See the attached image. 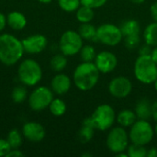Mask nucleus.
<instances>
[{"instance_id":"16","label":"nucleus","mask_w":157,"mask_h":157,"mask_svg":"<svg viewBox=\"0 0 157 157\" xmlns=\"http://www.w3.org/2000/svg\"><path fill=\"white\" fill-rule=\"evenodd\" d=\"M138 120L149 121L152 118V103L147 98L140 99L134 109Z\"/></svg>"},{"instance_id":"19","label":"nucleus","mask_w":157,"mask_h":157,"mask_svg":"<svg viewBox=\"0 0 157 157\" xmlns=\"http://www.w3.org/2000/svg\"><path fill=\"white\" fill-rule=\"evenodd\" d=\"M137 120L138 119L134 110H131V109H123L120 111L116 116L117 122L120 124V126L123 128L132 127Z\"/></svg>"},{"instance_id":"42","label":"nucleus","mask_w":157,"mask_h":157,"mask_svg":"<svg viewBox=\"0 0 157 157\" xmlns=\"http://www.w3.org/2000/svg\"><path fill=\"white\" fill-rule=\"evenodd\" d=\"M40 3H42V4H50L52 0H38Z\"/></svg>"},{"instance_id":"34","label":"nucleus","mask_w":157,"mask_h":157,"mask_svg":"<svg viewBox=\"0 0 157 157\" xmlns=\"http://www.w3.org/2000/svg\"><path fill=\"white\" fill-rule=\"evenodd\" d=\"M152 50V46L145 43L142 46H139V55H151Z\"/></svg>"},{"instance_id":"35","label":"nucleus","mask_w":157,"mask_h":157,"mask_svg":"<svg viewBox=\"0 0 157 157\" xmlns=\"http://www.w3.org/2000/svg\"><path fill=\"white\" fill-rule=\"evenodd\" d=\"M20 156H24V154L18 150V148L17 149H11L10 152L7 154V155L6 157H20Z\"/></svg>"},{"instance_id":"1","label":"nucleus","mask_w":157,"mask_h":157,"mask_svg":"<svg viewBox=\"0 0 157 157\" xmlns=\"http://www.w3.org/2000/svg\"><path fill=\"white\" fill-rule=\"evenodd\" d=\"M22 41L11 34L0 35V62L11 66L19 62L24 54Z\"/></svg>"},{"instance_id":"33","label":"nucleus","mask_w":157,"mask_h":157,"mask_svg":"<svg viewBox=\"0 0 157 157\" xmlns=\"http://www.w3.org/2000/svg\"><path fill=\"white\" fill-rule=\"evenodd\" d=\"M11 149L12 148H11L9 143L7 142V140L0 139V157L6 156Z\"/></svg>"},{"instance_id":"37","label":"nucleus","mask_w":157,"mask_h":157,"mask_svg":"<svg viewBox=\"0 0 157 157\" xmlns=\"http://www.w3.org/2000/svg\"><path fill=\"white\" fill-rule=\"evenodd\" d=\"M6 17L0 12V32L6 28Z\"/></svg>"},{"instance_id":"7","label":"nucleus","mask_w":157,"mask_h":157,"mask_svg":"<svg viewBox=\"0 0 157 157\" xmlns=\"http://www.w3.org/2000/svg\"><path fill=\"white\" fill-rule=\"evenodd\" d=\"M129 141V133L126 132L125 128L119 126L110 129L106 139V144L109 150L111 153L117 155L127 151Z\"/></svg>"},{"instance_id":"2","label":"nucleus","mask_w":157,"mask_h":157,"mask_svg":"<svg viewBox=\"0 0 157 157\" xmlns=\"http://www.w3.org/2000/svg\"><path fill=\"white\" fill-rule=\"evenodd\" d=\"M100 72L93 62H83L78 64L73 75L75 86L81 91H88L98 83Z\"/></svg>"},{"instance_id":"10","label":"nucleus","mask_w":157,"mask_h":157,"mask_svg":"<svg viewBox=\"0 0 157 157\" xmlns=\"http://www.w3.org/2000/svg\"><path fill=\"white\" fill-rule=\"evenodd\" d=\"M53 99V92L47 86H39L29 97V105L34 111H40L49 108Z\"/></svg>"},{"instance_id":"44","label":"nucleus","mask_w":157,"mask_h":157,"mask_svg":"<svg viewBox=\"0 0 157 157\" xmlns=\"http://www.w3.org/2000/svg\"><path fill=\"white\" fill-rule=\"evenodd\" d=\"M154 130H155V134H156L157 135V122H156V125L155 126V128H154Z\"/></svg>"},{"instance_id":"9","label":"nucleus","mask_w":157,"mask_h":157,"mask_svg":"<svg viewBox=\"0 0 157 157\" xmlns=\"http://www.w3.org/2000/svg\"><path fill=\"white\" fill-rule=\"evenodd\" d=\"M98 41L108 46H116L123 40L121 28L112 23H104L97 28Z\"/></svg>"},{"instance_id":"43","label":"nucleus","mask_w":157,"mask_h":157,"mask_svg":"<svg viewBox=\"0 0 157 157\" xmlns=\"http://www.w3.org/2000/svg\"><path fill=\"white\" fill-rule=\"evenodd\" d=\"M154 86H155V91L157 92V78L155 79V81L154 82Z\"/></svg>"},{"instance_id":"23","label":"nucleus","mask_w":157,"mask_h":157,"mask_svg":"<svg viewBox=\"0 0 157 157\" xmlns=\"http://www.w3.org/2000/svg\"><path fill=\"white\" fill-rule=\"evenodd\" d=\"M95 13H94V9L92 7H89L87 6H84L81 5L77 10L75 11V17L76 19L80 22V23H88L91 22L94 18Z\"/></svg>"},{"instance_id":"5","label":"nucleus","mask_w":157,"mask_h":157,"mask_svg":"<svg viewBox=\"0 0 157 157\" xmlns=\"http://www.w3.org/2000/svg\"><path fill=\"white\" fill-rule=\"evenodd\" d=\"M90 120L96 130L105 132L112 128L116 121V113L110 105L102 104L94 110Z\"/></svg>"},{"instance_id":"39","label":"nucleus","mask_w":157,"mask_h":157,"mask_svg":"<svg viewBox=\"0 0 157 157\" xmlns=\"http://www.w3.org/2000/svg\"><path fill=\"white\" fill-rule=\"evenodd\" d=\"M146 157H157V148L152 147L149 150H147V155Z\"/></svg>"},{"instance_id":"20","label":"nucleus","mask_w":157,"mask_h":157,"mask_svg":"<svg viewBox=\"0 0 157 157\" xmlns=\"http://www.w3.org/2000/svg\"><path fill=\"white\" fill-rule=\"evenodd\" d=\"M121 30L122 32L123 38L126 36L138 35L141 32V26L139 22L135 19H128L121 23L120 26Z\"/></svg>"},{"instance_id":"28","label":"nucleus","mask_w":157,"mask_h":157,"mask_svg":"<svg viewBox=\"0 0 157 157\" xmlns=\"http://www.w3.org/2000/svg\"><path fill=\"white\" fill-rule=\"evenodd\" d=\"M127 154L129 157H146L147 149L145 148V145L132 143L127 148Z\"/></svg>"},{"instance_id":"6","label":"nucleus","mask_w":157,"mask_h":157,"mask_svg":"<svg viewBox=\"0 0 157 157\" xmlns=\"http://www.w3.org/2000/svg\"><path fill=\"white\" fill-rule=\"evenodd\" d=\"M155 136V130L151 123L145 120H137L130 127L129 138L132 144L147 145Z\"/></svg>"},{"instance_id":"4","label":"nucleus","mask_w":157,"mask_h":157,"mask_svg":"<svg viewBox=\"0 0 157 157\" xmlns=\"http://www.w3.org/2000/svg\"><path fill=\"white\" fill-rule=\"evenodd\" d=\"M19 81L29 86H36L42 78V69L38 62L33 59L22 61L17 69Z\"/></svg>"},{"instance_id":"8","label":"nucleus","mask_w":157,"mask_h":157,"mask_svg":"<svg viewBox=\"0 0 157 157\" xmlns=\"http://www.w3.org/2000/svg\"><path fill=\"white\" fill-rule=\"evenodd\" d=\"M83 39L75 30H66L63 33L59 41V49L65 56H74L79 53L83 47Z\"/></svg>"},{"instance_id":"38","label":"nucleus","mask_w":157,"mask_h":157,"mask_svg":"<svg viewBox=\"0 0 157 157\" xmlns=\"http://www.w3.org/2000/svg\"><path fill=\"white\" fill-rule=\"evenodd\" d=\"M152 118L157 122V100L152 104Z\"/></svg>"},{"instance_id":"14","label":"nucleus","mask_w":157,"mask_h":157,"mask_svg":"<svg viewBox=\"0 0 157 157\" xmlns=\"http://www.w3.org/2000/svg\"><path fill=\"white\" fill-rule=\"evenodd\" d=\"M22 134L27 140L30 142L38 143L44 139L46 132L44 127L40 123L29 121L23 125Z\"/></svg>"},{"instance_id":"11","label":"nucleus","mask_w":157,"mask_h":157,"mask_svg":"<svg viewBox=\"0 0 157 157\" xmlns=\"http://www.w3.org/2000/svg\"><path fill=\"white\" fill-rule=\"evenodd\" d=\"M132 91V84L131 80L125 76H117L111 79L109 84V94L116 98H127Z\"/></svg>"},{"instance_id":"13","label":"nucleus","mask_w":157,"mask_h":157,"mask_svg":"<svg viewBox=\"0 0 157 157\" xmlns=\"http://www.w3.org/2000/svg\"><path fill=\"white\" fill-rule=\"evenodd\" d=\"M22 45L24 52L29 54H36L40 53L45 50L48 44L47 38L41 34H35L30 35L23 39Z\"/></svg>"},{"instance_id":"25","label":"nucleus","mask_w":157,"mask_h":157,"mask_svg":"<svg viewBox=\"0 0 157 157\" xmlns=\"http://www.w3.org/2000/svg\"><path fill=\"white\" fill-rule=\"evenodd\" d=\"M52 69L55 72H62L67 66V58L64 54H55L50 61Z\"/></svg>"},{"instance_id":"15","label":"nucleus","mask_w":157,"mask_h":157,"mask_svg":"<svg viewBox=\"0 0 157 157\" xmlns=\"http://www.w3.org/2000/svg\"><path fill=\"white\" fill-rule=\"evenodd\" d=\"M72 86L70 77L65 74H57L53 76L51 82V89L57 95L66 94Z\"/></svg>"},{"instance_id":"18","label":"nucleus","mask_w":157,"mask_h":157,"mask_svg":"<svg viewBox=\"0 0 157 157\" xmlns=\"http://www.w3.org/2000/svg\"><path fill=\"white\" fill-rule=\"evenodd\" d=\"M95 131H96V129H95L94 125L92 124L90 117L85 119L83 121L82 127L79 131V133H78V138H79L80 142L82 144H87L88 142H90L94 136Z\"/></svg>"},{"instance_id":"3","label":"nucleus","mask_w":157,"mask_h":157,"mask_svg":"<svg viewBox=\"0 0 157 157\" xmlns=\"http://www.w3.org/2000/svg\"><path fill=\"white\" fill-rule=\"evenodd\" d=\"M136 79L145 85L154 84L157 78V64L151 55H139L133 68Z\"/></svg>"},{"instance_id":"40","label":"nucleus","mask_w":157,"mask_h":157,"mask_svg":"<svg viewBox=\"0 0 157 157\" xmlns=\"http://www.w3.org/2000/svg\"><path fill=\"white\" fill-rule=\"evenodd\" d=\"M151 57H152V59L155 61V63L157 64V46H155V47H154V49L152 50Z\"/></svg>"},{"instance_id":"30","label":"nucleus","mask_w":157,"mask_h":157,"mask_svg":"<svg viewBox=\"0 0 157 157\" xmlns=\"http://www.w3.org/2000/svg\"><path fill=\"white\" fill-rule=\"evenodd\" d=\"M28 97L27 89L23 86H16L11 93V98L15 103H22Z\"/></svg>"},{"instance_id":"27","label":"nucleus","mask_w":157,"mask_h":157,"mask_svg":"<svg viewBox=\"0 0 157 157\" xmlns=\"http://www.w3.org/2000/svg\"><path fill=\"white\" fill-rule=\"evenodd\" d=\"M80 58L83 62H94L97 56V52L95 48L91 45H83L80 52Z\"/></svg>"},{"instance_id":"31","label":"nucleus","mask_w":157,"mask_h":157,"mask_svg":"<svg viewBox=\"0 0 157 157\" xmlns=\"http://www.w3.org/2000/svg\"><path fill=\"white\" fill-rule=\"evenodd\" d=\"M140 43H141L140 34L124 37V44L129 50H134L135 48L140 46Z\"/></svg>"},{"instance_id":"41","label":"nucleus","mask_w":157,"mask_h":157,"mask_svg":"<svg viewBox=\"0 0 157 157\" xmlns=\"http://www.w3.org/2000/svg\"><path fill=\"white\" fill-rule=\"evenodd\" d=\"M130 1L133 4H136V5H141V4L145 2V0H130Z\"/></svg>"},{"instance_id":"26","label":"nucleus","mask_w":157,"mask_h":157,"mask_svg":"<svg viewBox=\"0 0 157 157\" xmlns=\"http://www.w3.org/2000/svg\"><path fill=\"white\" fill-rule=\"evenodd\" d=\"M22 135L23 134H21L20 132L17 129H13L8 132L6 140L9 143L12 149L19 148L22 145Z\"/></svg>"},{"instance_id":"22","label":"nucleus","mask_w":157,"mask_h":157,"mask_svg":"<svg viewBox=\"0 0 157 157\" xmlns=\"http://www.w3.org/2000/svg\"><path fill=\"white\" fill-rule=\"evenodd\" d=\"M144 40L152 47L157 46V22L154 21L146 26L144 30Z\"/></svg>"},{"instance_id":"21","label":"nucleus","mask_w":157,"mask_h":157,"mask_svg":"<svg viewBox=\"0 0 157 157\" xmlns=\"http://www.w3.org/2000/svg\"><path fill=\"white\" fill-rule=\"evenodd\" d=\"M78 33L82 37L83 40H89V41H98L97 38V28L92 25L90 22L88 23H81Z\"/></svg>"},{"instance_id":"36","label":"nucleus","mask_w":157,"mask_h":157,"mask_svg":"<svg viewBox=\"0 0 157 157\" xmlns=\"http://www.w3.org/2000/svg\"><path fill=\"white\" fill-rule=\"evenodd\" d=\"M150 12H151V16H152L154 21L157 22V0L151 6Z\"/></svg>"},{"instance_id":"17","label":"nucleus","mask_w":157,"mask_h":157,"mask_svg":"<svg viewBox=\"0 0 157 157\" xmlns=\"http://www.w3.org/2000/svg\"><path fill=\"white\" fill-rule=\"evenodd\" d=\"M6 24L15 30H21L27 25L26 17L18 11H12L6 17Z\"/></svg>"},{"instance_id":"12","label":"nucleus","mask_w":157,"mask_h":157,"mask_svg":"<svg viewBox=\"0 0 157 157\" xmlns=\"http://www.w3.org/2000/svg\"><path fill=\"white\" fill-rule=\"evenodd\" d=\"M94 63L100 73L109 74L116 69L118 65V58L109 51H102L97 53Z\"/></svg>"},{"instance_id":"24","label":"nucleus","mask_w":157,"mask_h":157,"mask_svg":"<svg viewBox=\"0 0 157 157\" xmlns=\"http://www.w3.org/2000/svg\"><path fill=\"white\" fill-rule=\"evenodd\" d=\"M49 109L53 116L61 117L66 112V104L61 98H53L49 106Z\"/></svg>"},{"instance_id":"32","label":"nucleus","mask_w":157,"mask_h":157,"mask_svg":"<svg viewBox=\"0 0 157 157\" xmlns=\"http://www.w3.org/2000/svg\"><path fill=\"white\" fill-rule=\"evenodd\" d=\"M80 2L81 5L87 6L89 7H92L93 9H96L106 5L108 0H80Z\"/></svg>"},{"instance_id":"29","label":"nucleus","mask_w":157,"mask_h":157,"mask_svg":"<svg viewBox=\"0 0 157 157\" xmlns=\"http://www.w3.org/2000/svg\"><path fill=\"white\" fill-rule=\"evenodd\" d=\"M58 5L62 10L71 13L77 10L81 6V2L80 0H58Z\"/></svg>"}]
</instances>
